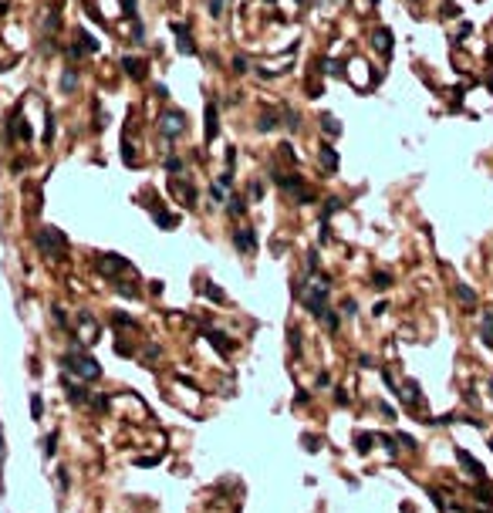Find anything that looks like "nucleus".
Returning a JSON list of instances; mask_svg holds the SVG:
<instances>
[{
  "label": "nucleus",
  "instance_id": "nucleus-12",
  "mask_svg": "<svg viewBox=\"0 0 493 513\" xmlns=\"http://www.w3.org/2000/svg\"><path fill=\"white\" fill-rule=\"evenodd\" d=\"M456 297H460V301L466 304V307H473V304H477V291H473V287H466V284H460V287H456Z\"/></svg>",
  "mask_w": 493,
  "mask_h": 513
},
{
  "label": "nucleus",
  "instance_id": "nucleus-26",
  "mask_svg": "<svg viewBox=\"0 0 493 513\" xmlns=\"http://www.w3.org/2000/svg\"><path fill=\"white\" fill-rule=\"evenodd\" d=\"M396 439H399V446H405V449H416V439H412V436H405V432H399Z\"/></svg>",
  "mask_w": 493,
  "mask_h": 513
},
{
  "label": "nucleus",
  "instance_id": "nucleus-18",
  "mask_svg": "<svg viewBox=\"0 0 493 513\" xmlns=\"http://www.w3.org/2000/svg\"><path fill=\"white\" fill-rule=\"evenodd\" d=\"M65 388H68V399H71V402H85V388H81V385L65 382Z\"/></svg>",
  "mask_w": 493,
  "mask_h": 513
},
{
  "label": "nucleus",
  "instance_id": "nucleus-22",
  "mask_svg": "<svg viewBox=\"0 0 493 513\" xmlns=\"http://www.w3.org/2000/svg\"><path fill=\"white\" fill-rule=\"evenodd\" d=\"M41 412H44V402H41V395H31V416L41 419Z\"/></svg>",
  "mask_w": 493,
  "mask_h": 513
},
{
  "label": "nucleus",
  "instance_id": "nucleus-15",
  "mask_svg": "<svg viewBox=\"0 0 493 513\" xmlns=\"http://www.w3.org/2000/svg\"><path fill=\"white\" fill-rule=\"evenodd\" d=\"M122 65H125V71H129L132 78H142V65H139L135 57H122Z\"/></svg>",
  "mask_w": 493,
  "mask_h": 513
},
{
  "label": "nucleus",
  "instance_id": "nucleus-21",
  "mask_svg": "<svg viewBox=\"0 0 493 513\" xmlns=\"http://www.w3.org/2000/svg\"><path fill=\"white\" fill-rule=\"evenodd\" d=\"M338 210H341V199H338V196H331V199L324 203V220H328L331 213H338Z\"/></svg>",
  "mask_w": 493,
  "mask_h": 513
},
{
  "label": "nucleus",
  "instance_id": "nucleus-37",
  "mask_svg": "<svg viewBox=\"0 0 493 513\" xmlns=\"http://www.w3.org/2000/svg\"><path fill=\"white\" fill-rule=\"evenodd\" d=\"M490 388H493V378H490Z\"/></svg>",
  "mask_w": 493,
  "mask_h": 513
},
{
  "label": "nucleus",
  "instance_id": "nucleus-29",
  "mask_svg": "<svg viewBox=\"0 0 493 513\" xmlns=\"http://www.w3.org/2000/svg\"><path fill=\"white\" fill-rule=\"evenodd\" d=\"M318 240H321V243L331 240V230H328V223H324V220H321V233H318Z\"/></svg>",
  "mask_w": 493,
  "mask_h": 513
},
{
  "label": "nucleus",
  "instance_id": "nucleus-27",
  "mask_svg": "<svg viewBox=\"0 0 493 513\" xmlns=\"http://www.w3.org/2000/svg\"><path fill=\"white\" fill-rule=\"evenodd\" d=\"M54 442H57V432H51L48 439H44V453H48V456H54Z\"/></svg>",
  "mask_w": 493,
  "mask_h": 513
},
{
  "label": "nucleus",
  "instance_id": "nucleus-11",
  "mask_svg": "<svg viewBox=\"0 0 493 513\" xmlns=\"http://www.w3.org/2000/svg\"><path fill=\"white\" fill-rule=\"evenodd\" d=\"M372 287H375V291H388V287H392V274L375 270V274H372Z\"/></svg>",
  "mask_w": 493,
  "mask_h": 513
},
{
  "label": "nucleus",
  "instance_id": "nucleus-14",
  "mask_svg": "<svg viewBox=\"0 0 493 513\" xmlns=\"http://www.w3.org/2000/svg\"><path fill=\"white\" fill-rule=\"evenodd\" d=\"M483 341L493 344V311H486V314H483Z\"/></svg>",
  "mask_w": 493,
  "mask_h": 513
},
{
  "label": "nucleus",
  "instance_id": "nucleus-28",
  "mask_svg": "<svg viewBox=\"0 0 493 513\" xmlns=\"http://www.w3.org/2000/svg\"><path fill=\"white\" fill-rule=\"evenodd\" d=\"M166 169H169V172H179V169H183V162H179L176 155H169V159H166Z\"/></svg>",
  "mask_w": 493,
  "mask_h": 513
},
{
  "label": "nucleus",
  "instance_id": "nucleus-2",
  "mask_svg": "<svg viewBox=\"0 0 493 513\" xmlns=\"http://www.w3.org/2000/svg\"><path fill=\"white\" fill-rule=\"evenodd\" d=\"M65 368H68V372H74V375H81V378H88V382L102 375L98 361L91 358V355H81V348H74V351H68V355H65Z\"/></svg>",
  "mask_w": 493,
  "mask_h": 513
},
{
  "label": "nucleus",
  "instance_id": "nucleus-17",
  "mask_svg": "<svg viewBox=\"0 0 493 513\" xmlns=\"http://www.w3.org/2000/svg\"><path fill=\"white\" fill-rule=\"evenodd\" d=\"M210 341H213V344H216V348H220V351H223V355H230V341H227V334H220V331H213V334H210Z\"/></svg>",
  "mask_w": 493,
  "mask_h": 513
},
{
  "label": "nucleus",
  "instance_id": "nucleus-24",
  "mask_svg": "<svg viewBox=\"0 0 493 513\" xmlns=\"http://www.w3.org/2000/svg\"><path fill=\"white\" fill-rule=\"evenodd\" d=\"M341 311H345L348 318H351V314H355V311H358V301H355V297H348V301L341 304Z\"/></svg>",
  "mask_w": 493,
  "mask_h": 513
},
{
  "label": "nucleus",
  "instance_id": "nucleus-1",
  "mask_svg": "<svg viewBox=\"0 0 493 513\" xmlns=\"http://www.w3.org/2000/svg\"><path fill=\"white\" fill-rule=\"evenodd\" d=\"M37 247H41V253H44V257L61 260V257H65V250H68V236L61 233V230H54V227H41Z\"/></svg>",
  "mask_w": 493,
  "mask_h": 513
},
{
  "label": "nucleus",
  "instance_id": "nucleus-31",
  "mask_svg": "<svg viewBox=\"0 0 493 513\" xmlns=\"http://www.w3.org/2000/svg\"><path fill=\"white\" fill-rule=\"evenodd\" d=\"M230 213H233V216H240V213H243V203H240V199H230Z\"/></svg>",
  "mask_w": 493,
  "mask_h": 513
},
{
  "label": "nucleus",
  "instance_id": "nucleus-13",
  "mask_svg": "<svg viewBox=\"0 0 493 513\" xmlns=\"http://www.w3.org/2000/svg\"><path fill=\"white\" fill-rule=\"evenodd\" d=\"M372 442H375V436H372V432H362V436H355V449L362 453V456L368 453V449H372Z\"/></svg>",
  "mask_w": 493,
  "mask_h": 513
},
{
  "label": "nucleus",
  "instance_id": "nucleus-7",
  "mask_svg": "<svg viewBox=\"0 0 493 513\" xmlns=\"http://www.w3.org/2000/svg\"><path fill=\"white\" fill-rule=\"evenodd\" d=\"M456 459H460V463H463V466H466V469H469V476H477V480H483V476H486V473H483V466H480L477 459L469 456L466 449H456Z\"/></svg>",
  "mask_w": 493,
  "mask_h": 513
},
{
  "label": "nucleus",
  "instance_id": "nucleus-8",
  "mask_svg": "<svg viewBox=\"0 0 493 513\" xmlns=\"http://www.w3.org/2000/svg\"><path fill=\"white\" fill-rule=\"evenodd\" d=\"M375 48H379L382 54H392V31H388V27L375 31Z\"/></svg>",
  "mask_w": 493,
  "mask_h": 513
},
{
  "label": "nucleus",
  "instance_id": "nucleus-19",
  "mask_svg": "<svg viewBox=\"0 0 493 513\" xmlns=\"http://www.w3.org/2000/svg\"><path fill=\"white\" fill-rule=\"evenodd\" d=\"M260 132H270V129H277V115L270 112V115H260V125H257Z\"/></svg>",
  "mask_w": 493,
  "mask_h": 513
},
{
  "label": "nucleus",
  "instance_id": "nucleus-33",
  "mask_svg": "<svg viewBox=\"0 0 493 513\" xmlns=\"http://www.w3.org/2000/svg\"><path fill=\"white\" fill-rule=\"evenodd\" d=\"M429 497H432V503H436V506H439V510H446V500H443V497H439V493H432V489H429Z\"/></svg>",
  "mask_w": 493,
  "mask_h": 513
},
{
  "label": "nucleus",
  "instance_id": "nucleus-35",
  "mask_svg": "<svg viewBox=\"0 0 493 513\" xmlns=\"http://www.w3.org/2000/svg\"><path fill=\"white\" fill-rule=\"evenodd\" d=\"M4 453H7V449H4V432H0V459H4Z\"/></svg>",
  "mask_w": 493,
  "mask_h": 513
},
{
  "label": "nucleus",
  "instance_id": "nucleus-20",
  "mask_svg": "<svg viewBox=\"0 0 493 513\" xmlns=\"http://www.w3.org/2000/svg\"><path fill=\"white\" fill-rule=\"evenodd\" d=\"M379 442H382V449H385L388 456H396V453H399V446H396V442H399V439H392V436H382V439H379Z\"/></svg>",
  "mask_w": 493,
  "mask_h": 513
},
{
  "label": "nucleus",
  "instance_id": "nucleus-4",
  "mask_svg": "<svg viewBox=\"0 0 493 513\" xmlns=\"http://www.w3.org/2000/svg\"><path fill=\"white\" fill-rule=\"evenodd\" d=\"M233 243H236V250L253 253V250H257V230H250V227L236 230V233H233Z\"/></svg>",
  "mask_w": 493,
  "mask_h": 513
},
{
  "label": "nucleus",
  "instance_id": "nucleus-25",
  "mask_svg": "<svg viewBox=\"0 0 493 513\" xmlns=\"http://www.w3.org/2000/svg\"><path fill=\"white\" fill-rule=\"evenodd\" d=\"M206 297H210V301H223V291L213 287V284H206Z\"/></svg>",
  "mask_w": 493,
  "mask_h": 513
},
{
  "label": "nucleus",
  "instance_id": "nucleus-5",
  "mask_svg": "<svg viewBox=\"0 0 493 513\" xmlns=\"http://www.w3.org/2000/svg\"><path fill=\"white\" fill-rule=\"evenodd\" d=\"M162 132H166V139L179 135V132H183V112H166L162 115Z\"/></svg>",
  "mask_w": 493,
  "mask_h": 513
},
{
  "label": "nucleus",
  "instance_id": "nucleus-10",
  "mask_svg": "<svg viewBox=\"0 0 493 513\" xmlns=\"http://www.w3.org/2000/svg\"><path fill=\"white\" fill-rule=\"evenodd\" d=\"M206 139H216V105H213V101H210V105H206Z\"/></svg>",
  "mask_w": 493,
  "mask_h": 513
},
{
  "label": "nucleus",
  "instance_id": "nucleus-30",
  "mask_svg": "<svg viewBox=\"0 0 493 513\" xmlns=\"http://www.w3.org/2000/svg\"><path fill=\"white\" fill-rule=\"evenodd\" d=\"M328 385H331V375L321 372V375H318V388H328Z\"/></svg>",
  "mask_w": 493,
  "mask_h": 513
},
{
  "label": "nucleus",
  "instance_id": "nucleus-34",
  "mask_svg": "<svg viewBox=\"0 0 493 513\" xmlns=\"http://www.w3.org/2000/svg\"><path fill=\"white\" fill-rule=\"evenodd\" d=\"M250 196H253V199H260V196H264V186H260V182H253V186H250Z\"/></svg>",
  "mask_w": 493,
  "mask_h": 513
},
{
  "label": "nucleus",
  "instance_id": "nucleus-3",
  "mask_svg": "<svg viewBox=\"0 0 493 513\" xmlns=\"http://www.w3.org/2000/svg\"><path fill=\"white\" fill-rule=\"evenodd\" d=\"M304 297V307L314 314V318H324V297H328V280L324 284H314L311 294H301Z\"/></svg>",
  "mask_w": 493,
  "mask_h": 513
},
{
  "label": "nucleus",
  "instance_id": "nucleus-6",
  "mask_svg": "<svg viewBox=\"0 0 493 513\" xmlns=\"http://www.w3.org/2000/svg\"><path fill=\"white\" fill-rule=\"evenodd\" d=\"M172 31H176V37H179V51H183V54H196V44H193V37H189V27L179 20V24H172Z\"/></svg>",
  "mask_w": 493,
  "mask_h": 513
},
{
  "label": "nucleus",
  "instance_id": "nucleus-32",
  "mask_svg": "<svg viewBox=\"0 0 493 513\" xmlns=\"http://www.w3.org/2000/svg\"><path fill=\"white\" fill-rule=\"evenodd\" d=\"M382 416H385L388 422H392V419H396V408H392V405H385V402H382Z\"/></svg>",
  "mask_w": 493,
  "mask_h": 513
},
{
  "label": "nucleus",
  "instance_id": "nucleus-23",
  "mask_svg": "<svg viewBox=\"0 0 493 513\" xmlns=\"http://www.w3.org/2000/svg\"><path fill=\"white\" fill-rule=\"evenodd\" d=\"M324 324H328V331H338V314H331V311H324Z\"/></svg>",
  "mask_w": 493,
  "mask_h": 513
},
{
  "label": "nucleus",
  "instance_id": "nucleus-9",
  "mask_svg": "<svg viewBox=\"0 0 493 513\" xmlns=\"http://www.w3.org/2000/svg\"><path fill=\"white\" fill-rule=\"evenodd\" d=\"M338 162H341V159H338V152H334L331 146H324V149H321V166H324L328 172H334V169H338Z\"/></svg>",
  "mask_w": 493,
  "mask_h": 513
},
{
  "label": "nucleus",
  "instance_id": "nucleus-16",
  "mask_svg": "<svg viewBox=\"0 0 493 513\" xmlns=\"http://www.w3.org/2000/svg\"><path fill=\"white\" fill-rule=\"evenodd\" d=\"M321 129H328V135H341V125L334 122L331 115H321Z\"/></svg>",
  "mask_w": 493,
  "mask_h": 513
},
{
  "label": "nucleus",
  "instance_id": "nucleus-36",
  "mask_svg": "<svg viewBox=\"0 0 493 513\" xmlns=\"http://www.w3.org/2000/svg\"><path fill=\"white\" fill-rule=\"evenodd\" d=\"M490 453H493V439H490Z\"/></svg>",
  "mask_w": 493,
  "mask_h": 513
}]
</instances>
